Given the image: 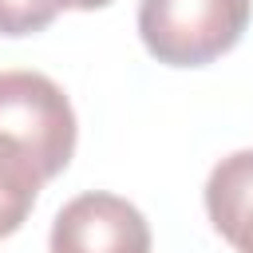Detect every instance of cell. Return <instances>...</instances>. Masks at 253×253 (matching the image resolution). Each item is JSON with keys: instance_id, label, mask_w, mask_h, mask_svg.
I'll use <instances>...</instances> for the list:
<instances>
[{"instance_id": "6da1fadb", "label": "cell", "mask_w": 253, "mask_h": 253, "mask_svg": "<svg viewBox=\"0 0 253 253\" xmlns=\"http://www.w3.org/2000/svg\"><path fill=\"white\" fill-rule=\"evenodd\" d=\"M249 24V0H142L138 36L158 63L202 67L225 55Z\"/></svg>"}, {"instance_id": "277c9868", "label": "cell", "mask_w": 253, "mask_h": 253, "mask_svg": "<svg viewBox=\"0 0 253 253\" xmlns=\"http://www.w3.org/2000/svg\"><path fill=\"white\" fill-rule=\"evenodd\" d=\"M206 213L237 253H253V150H233L210 170Z\"/></svg>"}, {"instance_id": "8992f818", "label": "cell", "mask_w": 253, "mask_h": 253, "mask_svg": "<svg viewBox=\"0 0 253 253\" xmlns=\"http://www.w3.org/2000/svg\"><path fill=\"white\" fill-rule=\"evenodd\" d=\"M67 0H0V36H32L43 32Z\"/></svg>"}, {"instance_id": "7a4b0ae2", "label": "cell", "mask_w": 253, "mask_h": 253, "mask_svg": "<svg viewBox=\"0 0 253 253\" xmlns=\"http://www.w3.org/2000/svg\"><path fill=\"white\" fill-rule=\"evenodd\" d=\"M0 134L20 142L55 178L75 154V111L63 87L40 71H0Z\"/></svg>"}, {"instance_id": "5b68a950", "label": "cell", "mask_w": 253, "mask_h": 253, "mask_svg": "<svg viewBox=\"0 0 253 253\" xmlns=\"http://www.w3.org/2000/svg\"><path fill=\"white\" fill-rule=\"evenodd\" d=\"M43 182H47V174L40 170V162L20 142L0 134V237L16 233L24 225Z\"/></svg>"}, {"instance_id": "3957f363", "label": "cell", "mask_w": 253, "mask_h": 253, "mask_svg": "<svg viewBox=\"0 0 253 253\" xmlns=\"http://www.w3.org/2000/svg\"><path fill=\"white\" fill-rule=\"evenodd\" d=\"M47 249L51 253H150V225L138 213V206H130L126 198L91 190L71 198L55 213Z\"/></svg>"}, {"instance_id": "52a82bcc", "label": "cell", "mask_w": 253, "mask_h": 253, "mask_svg": "<svg viewBox=\"0 0 253 253\" xmlns=\"http://www.w3.org/2000/svg\"><path fill=\"white\" fill-rule=\"evenodd\" d=\"M111 0H67V8H83V12H91V8H107Z\"/></svg>"}]
</instances>
